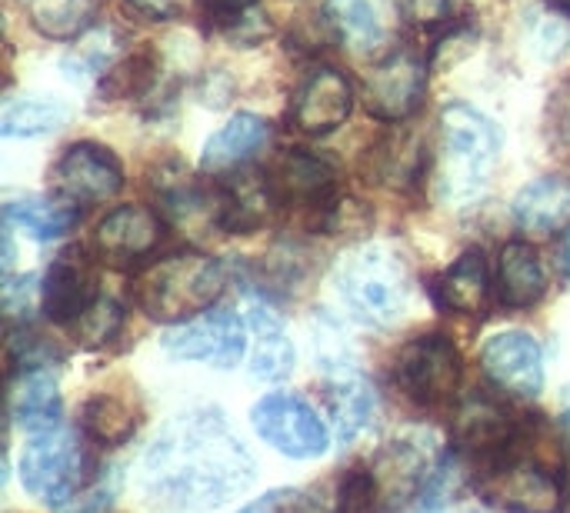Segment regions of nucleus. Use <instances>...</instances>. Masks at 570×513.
I'll use <instances>...</instances> for the list:
<instances>
[{
  "label": "nucleus",
  "instance_id": "f257e3e1",
  "mask_svg": "<svg viewBox=\"0 0 570 513\" xmlns=\"http://www.w3.org/2000/svg\"><path fill=\"white\" fill-rule=\"evenodd\" d=\"M250 481L254 457L217 411L177 414L144 454L147 491L177 511L224 504Z\"/></svg>",
  "mask_w": 570,
  "mask_h": 513
},
{
  "label": "nucleus",
  "instance_id": "f03ea898",
  "mask_svg": "<svg viewBox=\"0 0 570 513\" xmlns=\"http://www.w3.org/2000/svg\"><path fill=\"white\" fill-rule=\"evenodd\" d=\"M501 150L498 127L468 103H451L441 114L438 140V194L451 207H468L478 200L494 174Z\"/></svg>",
  "mask_w": 570,
  "mask_h": 513
},
{
  "label": "nucleus",
  "instance_id": "7ed1b4c3",
  "mask_svg": "<svg viewBox=\"0 0 570 513\" xmlns=\"http://www.w3.org/2000/svg\"><path fill=\"white\" fill-rule=\"evenodd\" d=\"M337 297L364 327H394L411 304V270L384 244H364L347 254L334 274Z\"/></svg>",
  "mask_w": 570,
  "mask_h": 513
},
{
  "label": "nucleus",
  "instance_id": "20e7f679",
  "mask_svg": "<svg viewBox=\"0 0 570 513\" xmlns=\"http://www.w3.org/2000/svg\"><path fill=\"white\" fill-rule=\"evenodd\" d=\"M227 277L220 260L207 254H177L147 267L134 284L137 307L160 324L200 317L224 290Z\"/></svg>",
  "mask_w": 570,
  "mask_h": 513
},
{
  "label": "nucleus",
  "instance_id": "39448f33",
  "mask_svg": "<svg viewBox=\"0 0 570 513\" xmlns=\"http://www.w3.org/2000/svg\"><path fill=\"white\" fill-rule=\"evenodd\" d=\"M478 491L488 504L514 513H561L564 507L561 477L541 457L518 451V437L488 461Z\"/></svg>",
  "mask_w": 570,
  "mask_h": 513
},
{
  "label": "nucleus",
  "instance_id": "423d86ee",
  "mask_svg": "<svg viewBox=\"0 0 570 513\" xmlns=\"http://www.w3.org/2000/svg\"><path fill=\"white\" fill-rule=\"evenodd\" d=\"M83 474H87V454L70 431L53 427V431L33 434V441L23 444L20 481L33 497L47 501L50 507L67 511L73 497L80 501Z\"/></svg>",
  "mask_w": 570,
  "mask_h": 513
},
{
  "label": "nucleus",
  "instance_id": "0eeeda50",
  "mask_svg": "<svg viewBox=\"0 0 570 513\" xmlns=\"http://www.w3.org/2000/svg\"><path fill=\"white\" fill-rule=\"evenodd\" d=\"M250 424L261 441H267L277 454L294 461L321 457L331 444L324 421L297 394H284V391L264 394L250 411Z\"/></svg>",
  "mask_w": 570,
  "mask_h": 513
},
{
  "label": "nucleus",
  "instance_id": "6e6552de",
  "mask_svg": "<svg viewBox=\"0 0 570 513\" xmlns=\"http://www.w3.org/2000/svg\"><path fill=\"white\" fill-rule=\"evenodd\" d=\"M397 387L421 407H441L461 384V354L444 334H424L401 347L394 361Z\"/></svg>",
  "mask_w": 570,
  "mask_h": 513
},
{
  "label": "nucleus",
  "instance_id": "1a4fd4ad",
  "mask_svg": "<svg viewBox=\"0 0 570 513\" xmlns=\"http://www.w3.org/2000/svg\"><path fill=\"white\" fill-rule=\"evenodd\" d=\"M267 187L277 207H297L321 217L337 200V170L331 160L307 150H284L267 170Z\"/></svg>",
  "mask_w": 570,
  "mask_h": 513
},
{
  "label": "nucleus",
  "instance_id": "9d476101",
  "mask_svg": "<svg viewBox=\"0 0 570 513\" xmlns=\"http://www.w3.org/2000/svg\"><path fill=\"white\" fill-rule=\"evenodd\" d=\"M428 93V63L414 50L381 60L364 80V103L377 120H407Z\"/></svg>",
  "mask_w": 570,
  "mask_h": 513
},
{
  "label": "nucleus",
  "instance_id": "9b49d317",
  "mask_svg": "<svg viewBox=\"0 0 570 513\" xmlns=\"http://www.w3.org/2000/svg\"><path fill=\"white\" fill-rule=\"evenodd\" d=\"M124 187V170L107 147L73 144L53 167V190L70 204H100L117 197Z\"/></svg>",
  "mask_w": 570,
  "mask_h": 513
},
{
  "label": "nucleus",
  "instance_id": "f8f14e48",
  "mask_svg": "<svg viewBox=\"0 0 570 513\" xmlns=\"http://www.w3.org/2000/svg\"><path fill=\"white\" fill-rule=\"evenodd\" d=\"M164 347L180 361H200L227 371L244 357V324L230 310H210L170 331L164 337Z\"/></svg>",
  "mask_w": 570,
  "mask_h": 513
},
{
  "label": "nucleus",
  "instance_id": "ddd939ff",
  "mask_svg": "<svg viewBox=\"0 0 570 513\" xmlns=\"http://www.w3.org/2000/svg\"><path fill=\"white\" fill-rule=\"evenodd\" d=\"M481 364L498 387L518 397H538L544 387V351L524 331L494 334L481 351Z\"/></svg>",
  "mask_w": 570,
  "mask_h": 513
},
{
  "label": "nucleus",
  "instance_id": "4468645a",
  "mask_svg": "<svg viewBox=\"0 0 570 513\" xmlns=\"http://www.w3.org/2000/svg\"><path fill=\"white\" fill-rule=\"evenodd\" d=\"M40 300L53 324H77L100 300L97 274H94L90 260L83 257V250H63L50 264Z\"/></svg>",
  "mask_w": 570,
  "mask_h": 513
},
{
  "label": "nucleus",
  "instance_id": "2eb2a0df",
  "mask_svg": "<svg viewBox=\"0 0 570 513\" xmlns=\"http://www.w3.org/2000/svg\"><path fill=\"white\" fill-rule=\"evenodd\" d=\"M354 107V93L344 73L324 67L304 80L294 97V127L311 137H324L337 130Z\"/></svg>",
  "mask_w": 570,
  "mask_h": 513
},
{
  "label": "nucleus",
  "instance_id": "dca6fc26",
  "mask_svg": "<svg viewBox=\"0 0 570 513\" xmlns=\"http://www.w3.org/2000/svg\"><path fill=\"white\" fill-rule=\"evenodd\" d=\"M160 240V220L147 207H117L94 230V247L107 264H130Z\"/></svg>",
  "mask_w": 570,
  "mask_h": 513
},
{
  "label": "nucleus",
  "instance_id": "f3484780",
  "mask_svg": "<svg viewBox=\"0 0 570 513\" xmlns=\"http://www.w3.org/2000/svg\"><path fill=\"white\" fill-rule=\"evenodd\" d=\"M244 314H247V324L254 331V364H250V374L257 381H284L291 371H294V347L287 341V331L277 317V310L257 297V294H247L244 297Z\"/></svg>",
  "mask_w": 570,
  "mask_h": 513
},
{
  "label": "nucleus",
  "instance_id": "a211bd4d",
  "mask_svg": "<svg viewBox=\"0 0 570 513\" xmlns=\"http://www.w3.org/2000/svg\"><path fill=\"white\" fill-rule=\"evenodd\" d=\"M10 417L30 434L53 431L60 424V394L50 367L17 371L10 381Z\"/></svg>",
  "mask_w": 570,
  "mask_h": 513
},
{
  "label": "nucleus",
  "instance_id": "6ab92c4d",
  "mask_svg": "<svg viewBox=\"0 0 570 513\" xmlns=\"http://www.w3.org/2000/svg\"><path fill=\"white\" fill-rule=\"evenodd\" d=\"M274 194L267 187V177L261 174H230V180H224L217 187V217L220 227L230 234H250L257 230L267 214H271Z\"/></svg>",
  "mask_w": 570,
  "mask_h": 513
},
{
  "label": "nucleus",
  "instance_id": "aec40b11",
  "mask_svg": "<svg viewBox=\"0 0 570 513\" xmlns=\"http://www.w3.org/2000/svg\"><path fill=\"white\" fill-rule=\"evenodd\" d=\"M548 290V274L541 254L531 244H508L498 264V297L511 310L534 307Z\"/></svg>",
  "mask_w": 570,
  "mask_h": 513
},
{
  "label": "nucleus",
  "instance_id": "412c9836",
  "mask_svg": "<svg viewBox=\"0 0 570 513\" xmlns=\"http://www.w3.org/2000/svg\"><path fill=\"white\" fill-rule=\"evenodd\" d=\"M514 217L524 230L534 234H554L570 224V177L551 174L541 180H531L514 197Z\"/></svg>",
  "mask_w": 570,
  "mask_h": 513
},
{
  "label": "nucleus",
  "instance_id": "4be33fe9",
  "mask_svg": "<svg viewBox=\"0 0 570 513\" xmlns=\"http://www.w3.org/2000/svg\"><path fill=\"white\" fill-rule=\"evenodd\" d=\"M267 140H271L267 120H261L257 114H237L207 140L200 167L207 174H227V170L240 167L244 160H250Z\"/></svg>",
  "mask_w": 570,
  "mask_h": 513
},
{
  "label": "nucleus",
  "instance_id": "5701e85b",
  "mask_svg": "<svg viewBox=\"0 0 570 513\" xmlns=\"http://www.w3.org/2000/svg\"><path fill=\"white\" fill-rule=\"evenodd\" d=\"M434 297L444 310L458 314H484L491 300V277H488V260L481 250H468L438 284Z\"/></svg>",
  "mask_w": 570,
  "mask_h": 513
},
{
  "label": "nucleus",
  "instance_id": "b1692460",
  "mask_svg": "<svg viewBox=\"0 0 570 513\" xmlns=\"http://www.w3.org/2000/svg\"><path fill=\"white\" fill-rule=\"evenodd\" d=\"M327 404L341 444H351L374 414V394L354 367H341L327 384Z\"/></svg>",
  "mask_w": 570,
  "mask_h": 513
},
{
  "label": "nucleus",
  "instance_id": "393cba45",
  "mask_svg": "<svg viewBox=\"0 0 570 513\" xmlns=\"http://www.w3.org/2000/svg\"><path fill=\"white\" fill-rule=\"evenodd\" d=\"M7 224L27 230L30 237L37 240H53V237H63L67 230L77 227L80 220V207L57 197V200H47V197H23V200H10L7 210H3Z\"/></svg>",
  "mask_w": 570,
  "mask_h": 513
},
{
  "label": "nucleus",
  "instance_id": "a878e982",
  "mask_svg": "<svg viewBox=\"0 0 570 513\" xmlns=\"http://www.w3.org/2000/svg\"><path fill=\"white\" fill-rule=\"evenodd\" d=\"M327 17L347 43L357 50L377 47L387 33V17L381 0H327Z\"/></svg>",
  "mask_w": 570,
  "mask_h": 513
},
{
  "label": "nucleus",
  "instance_id": "bb28decb",
  "mask_svg": "<svg viewBox=\"0 0 570 513\" xmlns=\"http://www.w3.org/2000/svg\"><path fill=\"white\" fill-rule=\"evenodd\" d=\"M137 431V414L124 397L114 394H97L83 407V434L104 447H120L134 437Z\"/></svg>",
  "mask_w": 570,
  "mask_h": 513
},
{
  "label": "nucleus",
  "instance_id": "cd10ccee",
  "mask_svg": "<svg viewBox=\"0 0 570 513\" xmlns=\"http://www.w3.org/2000/svg\"><path fill=\"white\" fill-rule=\"evenodd\" d=\"M100 3L104 0H33L30 17H33V27L43 37L73 40L94 23Z\"/></svg>",
  "mask_w": 570,
  "mask_h": 513
},
{
  "label": "nucleus",
  "instance_id": "c85d7f7f",
  "mask_svg": "<svg viewBox=\"0 0 570 513\" xmlns=\"http://www.w3.org/2000/svg\"><path fill=\"white\" fill-rule=\"evenodd\" d=\"M67 110L50 100H17L3 110V137H40L63 124Z\"/></svg>",
  "mask_w": 570,
  "mask_h": 513
},
{
  "label": "nucleus",
  "instance_id": "c756f323",
  "mask_svg": "<svg viewBox=\"0 0 570 513\" xmlns=\"http://www.w3.org/2000/svg\"><path fill=\"white\" fill-rule=\"evenodd\" d=\"M120 331V307L110 297H100L77 324L73 334L83 347H100L107 341H114V334Z\"/></svg>",
  "mask_w": 570,
  "mask_h": 513
},
{
  "label": "nucleus",
  "instance_id": "7c9ffc66",
  "mask_svg": "<svg viewBox=\"0 0 570 513\" xmlns=\"http://www.w3.org/2000/svg\"><path fill=\"white\" fill-rule=\"evenodd\" d=\"M377 507V477L364 467L344 474L334 513H374Z\"/></svg>",
  "mask_w": 570,
  "mask_h": 513
},
{
  "label": "nucleus",
  "instance_id": "2f4dec72",
  "mask_svg": "<svg viewBox=\"0 0 570 513\" xmlns=\"http://www.w3.org/2000/svg\"><path fill=\"white\" fill-rule=\"evenodd\" d=\"M568 40H570V30L561 23V20H554V17L538 20V30H534V50H538L541 57H558V53H564Z\"/></svg>",
  "mask_w": 570,
  "mask_h": 513
},
{
  "label": "nucleus",
  "instance_id": "473e14b6",
  "mask_svg": "<svg viewBox=\"0 0 570 513\" xmlns=\"http://www.w3.org/2000/svg\"><path fill=\"white\" fill-rule=\"evenodd\" d=\"M404 13L421 27H438L451 17V0H404Z\"/></svg>",
  "mask_w": 570,
  "mask_h": 513
},
{
  "label": "nucleus",
  "instance_id": "72a5a7b5",
  "mask_svg": "<svg viewBox=\"0 0 570 513\" xmlns=\"http://www.w3.org/2000/svg\"><path fill=\"white\" fill-rule=\"evenodd\" d=\"M551 130L554 137L570 150V83H564L554 97H551V110H548Z\"/></svg>",
  "mask_w": 570,
  "mask_h": 513
},
{
  "label": "nucleus",
  "instance_id": "f704fd0d",
  "mask_svg": "<svg viewBox=\"0 0 570 513\" xmlns=\"http://www.w3.org/2000/svg\"><path fill=\"white\" fill-rule=\"evenodd\" d=\"M301 501H297V494L294 491H274V494H267V497H261V501H254V504H247L244 511L237 513H294Z\"/></svg>",
  "mask_w": 570,
  "mask_h": 513
},
{
  "label": "nucleus",
  "instance_id": "c9c22d12",
  "mask_svg": "<svg viewBox=\"0 0 570 513\" xmlns=\"http://www.w3.org/2000/svg\"><path fill=\"white\" fill-rule=\"evenodd\" d=\"M458 494H461V487H458V491H448V494H441V497L424 501V513H488L481 504L461 501Z\"/></svg>",
  "mask_w": 570,
  "mask_h": 513
},
{
  "label": "nucleus",
  "instance_id": "e433bc0d",
  "mask_svg": "<svg viewBox=\"0 0 570 513\" xmlns=\"http://www.w3.org/2000/svg\"><path fill=\"white\" fill-rule=\"evenodd\" d=\"M137 13H144V17H154V20H170V17H177L184 7H187V0H127Z\"/></svg>",
  "mask_w": 570,
  "mask_h": 513
},
{
  "label": "nucleus",
  "instance_id": "4c0bfd02",
  "mask_svg": "<svg viewBox=\"0 0 570 513\" xmlns=\"http://www.w3.org/2000/svg\"><path fill=\"white\" fill-rule=\"evenodd\" d=\"M200 3L210 17H220V20H234L254 7V0H200Z\"/></svg>",
  "mask_w": 570,
  "mask_h": 513
},
{
  "label": "nucleus",
  "instance_id": "58836bf2",
  "mask_svg": "<svg viewBox=\"0 0 570 513\" xmlns=\"http://www.w3.org/2000/svg\"><path fill=\"white\" fill-rule=\"evenodd\" d=\"M561 264H564V270H568L570 277V227L568 234H564V247H561Z\"/></svg>",
  "mask_w": 570,
  "mask_h": 513
},
{
  "label": "nucleus",
  "instance_id": "ea45409f",
  "mask_svg": "<svg viewBox=\"0 0 570 513\" xmlns=\"http://www.w3.org/2000/svg\"><path fill=\"white\" fill-rule=\"evenodd\" d=\"M554 10H561V13H570V0H548Z\"/></svg>",
  "mask_w": 570,
  "mask_h": 513
},
{
  "label": "nucleus",
  "instance_id": "a19ab883",
  "mask_svg": "<svg viewBox=\"0 0 570 513\" xmlns=\"http://www.w3.org/2000/svg\"><path fill=\"white\" fill-rule=\"evenodd\" d=\"M564 421L570 424V397H568V407H564Z\"/></svg>",
  "mask_w": 570,
  "mask_h": 513
}]
</instances>
